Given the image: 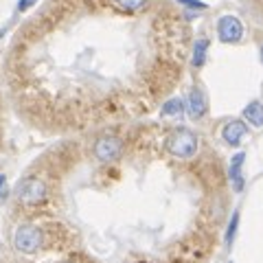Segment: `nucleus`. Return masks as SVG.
<instances>
[{"label":"nucleus","mask_w":263,"mask_h":263,"mask_svg":"<svg viewBox=\"0 0 263 263\" xmlns=\"http://www.w3.org/2000/svg\"><path fill=\"white\" fill-rule=\"evenodd\" d=\"M123 11H138V9H143L147 0H114Z\"/></svg>","instance_id":"obj_13"},{"label":"nucleus","mask_w":263,"mask_h":263,"mask_svg":"<svg viewBox=\"0 0 263 263\" xmlns=\"http://www.w3.org/2000/svg\"><path fill=\"white\" fill-rule=\"evenodd\" d=\"M237 228H239V213H233V217H230V221H228V228H226V246L230 248L233 246V241H235V235H237Z\"/></svg>","instance_id":"obj_12"},{"label":"nucleus","mask_w":263,"mask_h":263,"mask_svg":"<svg viewBox=\"0 0 263 263\" xmlns=\"http://www.w3.org/2000/svg\"><path fill=\"white\" fill-rule=\"evenodd\" d=\"M184 112V103H182V99H169L167 103L162 105V117H180V114Z\"/></svg>","instance_id":"obj_11"},{"label":"nucleus","mask_w":263,"mask_h":263,"mask_svg":"<svg viewBox=\"0 0 263 263\" xmlns=\"http://www.w3.org/2000/svg\"><path fill=\"white\" fill-rule=\"evenodd\" d=\"M217 35L224 44H237L243 37V24L237 15H221L217 20Z\"/></svg>","instance_id":"obj_4"},{"label":"nucleus","mask_w":263,"mask_h":263,"mask_svg":"<svg viewBox=\"0 0 263 263\" xmlns=\"http://www.w3.org/2000/svg\"><path fill=\"white\" fill-rule=\"evenodd\" d=\"M15 195L24 204H40L46 200V184L37 178H22L15 186Z\"/></svg>","instance_id":"obj_2"},{"label":"nucleus","mask_w":263,"mask_h":263,"mask_svg":"<svg viewBox=\"0 0 263 263\" xmlns=\"http://www.w3.org/2000/svg\"><path fill=\"white\" fill-rule=\"evenodd\" d=\"M259 57H261V64H263V46H261V51H259Z\"/></svg>","instance_id":"obj_17"},{"label":"nucleus","mask_w":263,"mask_h":263,"mask_svg":"<svg viewBox=\"0 0 263 263\" xmlns=\"http://www.w3.org/2000/svg\"><path fill=\"white\" fill-rule=\"evenodd\" d=\"M206 53H209V40L206 37H200L193 46V57H191V64L195 68H202L204 62H206Z\"/></svg>","instance_id":"obj_10"},{"label":"nucleus","mask_w":263,"mask_h":263,"mask_svg":"<svg viewBox=\"0 0 263 263\" xmlns=\"http://www.w3.org/2000/svg\"><path fill=\"white\" fill-rule=\"evenodd\" d=\"M246 134H248V127H246L243 121H228L224 125V129H221V138H224L230 147L239 145Z\"/></svg>","instance_id":"obj_7"},{"label":"nucleus","mask_w":263,"mask_h":263,"mask_svg":"<svg viewBox=\"0 0 263 263\" xmlns=\"http://www.w3.org/2000/svg\"><path fill=\"white\" fill-rule=\"evenodd\" d=\"M178 3L189 7V9H206V5H204L202 0H178Z\"/></svg>","instance_id":"obj_14"},{"label":"nucleus","mask_w":263,"mask_h":263,"mask_svg":"<svg viewBox=\"0 0 263 263\" xmlns=\"http://www.w3.org/2000/svg\"><path fill=\"white\" fill-rule=\"evenodd\" d=\"M186 112H189V117H191L193 121L202 119L204 114H206V97H204V92H202L200 88H193L191 92H189Z\"/></svg>","instance_id":"obj_6"},{"label":"nucleus","mask_w":263,"mask_h":263,"mask_svg":"<svg viewBox=\"0 0 263 263\" xmlns=\"http://www.w3.org/2000/svg\"><path fill=\"white\" fill-rule=\"evenodd\" d=\"M243 119L254 127H263V103L250 101L248 105H246V110H243Z\"/></svg>","instance_id":"obj_9"},{"label":"nucleus","mask_w":263,"mask_h":263,"mask_svg":"<svg viewBox=\"0 0 263 263\" xmlns=\"http://www.w3.org/2000/svg\"><path fill=\"white\" fill-rule=\"evenodd\" d=\"M121 149H123V145L117 136H101L95 143V156H97V160H101V162L117 160Z\"/></svg>","instance_id":"obj_5"},{"label":"nucleus","mask_w":263,"mask_h":263,"mask_svg":"<svg viewBox=\"0 0 263 263\" xmlns=\"http://www.w3.org/2000/svg\"><path fill=\"white\" fill-rule=\"evenodd\" d=\"M243 160H246V154L239 152V154H235L233 156V160H230V167H228V178H230V182H233V189L237 193H241L243 191V176H241V169H243Z\"/></svg>","instance_id":"obj_8"},{"label":"nucleus","mask_w":263,"mask_h":263,"mask_svg":"<svg viewBox=\"0 0 263 263\" xmlns=\"http://www.w3.org/2000/svg\"><path fill=\"white\" fill-rule=\"evenodd\" d=\"M5 180H7L5 176H0V193H3V186H5Z\"/></svg>","instance_id":"obj_16"},{"label":"nucleus","mask_w":263,"mask_h":263,"mask_svg":"<svg viewBox=\"0 0 263 263\" xmlns=\"http://www.w3.org/2000/svg\"><path fill=\"white\" fill-rule=\"evenodd\" d=\"M13 246L24 254H35L42 248V233L35 226H20L13 235Z\"/></svg>","instance_id":"obj_3"},{"label":"nucleus","mask_w":263,"mask_h":263,"mask_svg":"<svg viewBox=\"0 0 263 263\" xmlns=\"http://www.w3.org/2000/svg\"><path fill=\"white\" fill-rule=\"evenodd\" d=\"M167 152L176 158H191L197 152V136L186 127L174 129L167 138Z\"/></svg>","instance_id":"obj_1"},{"label":"nucleus","mask_w":263,"mask_h":263,"mask_svg":"<svg viewBox=\"0 0 263 263\" xmlns=\"http://www.w3.org/2000/svg\"><path fill=\"white\" fill-rule=\"evenodd\" d=\"M33 5H37V0H20V3H18V11H27V9H31Z\"/></svg>","instance_id":"obj_15"}]
</instances>
